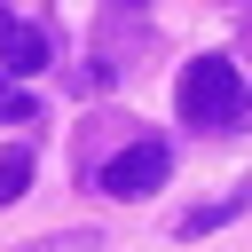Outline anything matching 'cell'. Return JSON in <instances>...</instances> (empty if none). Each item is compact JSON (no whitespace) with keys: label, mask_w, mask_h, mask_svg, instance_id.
Masks as SVG:
<instances>
[{"label":"cell","mask_w":252,"mask_h":252,"mask_svg":"<svg viewBox=\"0 0 252 252\" xmlns=\"http://www.w3.org/2000/svg\"><path fill=\"white\" fill-rule=\"evenodd\" d=\"M173 110H181V126L220 134V126H236V118L252 110V87H244V71H236L228 55H189L181 79H173Z\"/></svg>","instance_id":"obj_1"},{"label":"cell","mask_w":252,"mask_h":252,"mask_svg":"<svg viewBox=\"0 0 252 252\" xmlns=\"http://www.w3.org/2000/svg\"><path fill=\"white\" fill-rule=\"evenodd\" d=\"M165 173H173V158H165V142H150V134L118 142V150H110L102 165H87V181H94L102 197H118V205H134V197L165 189Z\"/></svg>","instance_id":"obj_2"},{"label":"cell","mask_w":252,"mask_h":252,"mask_svg":"<svg viewBox=\"0 0 252 252\" xmlns=\"http://www.w3.org/2000/svg\"><path fill=\"white\" fill-rule=\"evenodd\" d=\"M47 63V32L39 24H0V71L8 79H32Z\"/></svg>","instance_id":"obj_3"},{"label":"cell","mask_w":252,"mask_h":252,"mask_svg":"<svg viewBox=\"0 0 252 252\" xmlns=\"http://www.w3.org/2000/svg\"><path fill=\"white\" fill-rule=\"evenodd\" d=\"M32 173H39V142H8L0 150V213L32 189Z\"/></svg>","instance_id":"obj_4"},{"label":"cell","mask_w":252,"mask_h":252,"mask_svg":"<svg viewBox=\"0 0 252 252\" xmlns=\"http://www.w3.org/2000/svg\"><path fill=\"white\" fill-rule=\"evenodd\" d=\"M236 213H252V181H244L236 197H220V205H197V213H181V236H205V228H220V220H236Z\"/></svg>","instance_id":"obj_5"},{"label":"cell","mask_w":252,"mask_h":252,"mask_svg":"<svg viewBox=\"0 0 252 252\" xmlns=\"http://www.w3.org/2000/svg\"><path fill=\"white\" fill-rule=\"evenodd\" d=\"M8 252H110L94 228H55V236H32V244H8Z\"/></svg>","instance_id":"obj_6"},{"label":"cell","mask_w":252,"mask_h":252,"mask_svg":"<svg viewBox=\"0 0 252 252\" xmlns=\"http://www.w3.org/2000/svg\"><path fill=\"white\" fill-rule=\"evenodd\" d=\"M0 118H8V126H32V134H39V102H32V94H16L8 79H0Z\"/></svg>","instance_id":"obj_7"},{"label":"cell","mask_w":252,"mask_h":252,"mask_svg":"<svg viewBox=\"0 0 252 252\" xmlns=\"http://www.w3.org/2000/svg\"><path fill=\"white\" fill-rule=\"evenodd\" d=\"M110 8H142V0H110Z\"/></svg>","instance_id":"obj_8"},{"label":"cell","mask_w":252,"mask_h":252,"mask_svg":"<svg viewBox=\"0 0 252 252\" xmlns=\"http://www.w3.org/2000/svg\"><path fill=\"white\" fill-rule=\"evenodd\" d=\"M0 24H8V16H0Z\"/></svg>","instance_id":"obj_9"}]
</instances>
